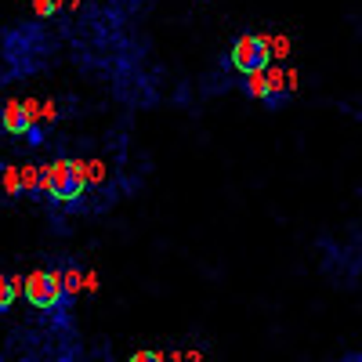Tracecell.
Wrapping results in <instances>:
<instances>
[{
    "instance_id": "ba28073f",
    "label": "cell",
    "mask_w": 362,
    "mask_h": 362,
    "mask_svg": "<svg viewBox=\"0 0 362 362\" xmlns=\"http://www.w3.org/2000/svg\"><path fill=\"white\" fill-rule=\"evenodd\" d=\"M15 283L11 279H4V276H0V312H8L11 308V300H15Z\"/></svg>"
},
{
    "instance_id": "9a60e30c",
    "label": "cell",
    "mask_w": 362,
    "mask_h": 362,
    "mask_svg": "<svg viewBox=\"0 0 362 362\" xmlns=\"http://www.w3.org/2000/svg\"><path fill=\"white\" fill-rule=\"evenodd\" d=\"M83 290H98V276H95V272H87V276H83Z\"/></svg>"
},
{
    "instance_id": "4fadbf2b",
    "label": "cell",
    "mask_w": 362,
    "mask_h": 362,
    "mask_svg": "<svg viewBox=\"0 0 362 362\" xmlns=\"http://www.w3.org/2000/svg\"><path fill=\"white\" fill-rule=\"evenodd\" d=\"M33 11H37L40 18H47V15L54 11V0H33Z\"/></svg>"
},
{
    "instance_id": "7c38bea8",
    "label": "cell",
    "mask_w": 362,
    "mask_h": 362,
    "mask_svg": "<svg viewBox=\"0 0 362 362\" xmlns=\"http://www.w3.org/2000/svg\"><path fill=\"white\" fill-rule=\"evenodd\" d=\"M127 362H167L160 351H138V355H131Z\"/></svg>"
},
{
    "instance_id": "5b68a950",
    "label": "cell",
    "mask_w": 362,
    "mask_h": 362,
    "mask_svg": "<svg viewBox=\"0 0 362 362\" xmlns=\"http://www.w3.org/2000/svg\"><path fill=\"white\" fill-rule=\"evenodd\" d=\"M286 95H290V83H286V73H283V66L279 69H264V105L268 109H279L283 102H286Z\"/></svg>"
},
{
    "instance_id": "5bb4252c",
    "label": "cell",
    "mask_w": 362,
    "mask_h": 362,
    "mask_svg": "<svg viewBox=\"0 0 362 362\" xmlns=\"http://www.w3.org/2000/svg\"><path fill=\"white\" fill-rule=\"evenodd\" d=\"M170 362H203V355L199 351H177Z\"/></svg>"
},
{
    "instance_id": "6da1fadb",
    "label": "cell",
    "mask_w": 362,
    "mask_h": 362,
    "mask_svg": "<svg viewBox=\"0 0 362 362\" xmlns=\"http://www.w3.org/2000/svg\"><path fill=\"white\" fill-rule=\"evenodd\" d=\"M40 192L58 203H76L87 192V174L80 160H54L40 170Z\"/></svg>"
},
{
    "instance_id": "9c48e42d",
    "label": "cell",
    "mask_w": 362,
    "mask_h": 362,
    "mask_svg": "<svg viewBox=\"0 0 362 362\" xmlns=\"http://www.w3.org/2000/svg\"><path fill=\"white\" fill-rule=\"evenodd\" d=\"M58 276H62V290L66 293H80V268H69V272H58Z\"/></svg>"
},
{
    "instance_id": "7a4b0ae2",
    "label": "cell",
    "mask_w": 362,
    "mask_h": 362,
    "mask_svg": "<svg viewBox=\"0 0 362 362\" xmlns=\"http://www.w3.org/2000/svg\"><path fill=\"white\" fill-rule=\"evenodd\" d=\"M232 69L235 73H264L268 62H272V47H268V37L264 33H243L235 44H232Z\"/></svg>"
},
{
    "instance_id": "52a82bcc",
    "label": "cell",
    "mask_w": 362,
    "mask_h": 362,
    "mask_svg": "<svg viewBox=\"0 0 362 362\" xmlns=\"http://www.w3.org/2000/svg\"><path fill=\"white\" fill-rule=\"evenodd\" d=\"M243 90L250 98H264V73H247V80H243Z\"/></svg>"
},
{
    "instance_id": "277c9868",
    "label": "cell",
    "mask_w": 362,
    "mask_h": 362,
    "mask_svg": "<svg viewBox=\"0 0 362 362\" xmlns=\"http://www.w3.org/2000/svg\"><path fill=\"white\" fill-rule=\"evenodd\" d=\"M37 112H40V105H37L33 98H25V102H8V105H4V116H0V124H4L8 134L25 138V134H33Z\"/></svg>"
},
{
    "instance_id": "30bf717a",
    "label": "cell",
    "mask_w": 362,
    "mask_h": 362,
    "mask_svg": "<svg viewBox=\"0 0 362 362\" xmlns=\"http://www.w3.org/2000/svg\"><path fill=\"white\" fill-rule=\"evenodd\" d=\"M268 47H272V58H286L290 54V37H268Z\"/></svg>"
},
{
    "instance_id": "3957f363",
    "label": "cell",
    "mask_w": 362,
    "mask_h": 362,
    "mask_svg": "<svg viewBox=\"0 0 362 362\" xmlns=\"http://www.w3.org/2000/svg\"><path fill=\"white\" fill-rule=\"evenodd\" d=\"M22 293L33 308L51 312V308L62 305V297H66L62 276H58V272H29V276L22 279Z\"/></svg>"
},
{
    "instance_id": "8fae6325",
    "label": "cell",
    "mask_w": 362,
    "mask_h": 362,
    "mask_svg": "<svg viewBox=\"0 0 362 362\" xmlns=\"http://www.w3.org/2000/svg\"><path fill=\"white\" fill-rule=\"evenodd\" d=\"M4 189H8L11 196H18V192H22V177H18V167H8V170H4Z\"/></svg>"
},
{
    "instance_id": "8992f818",
    "label": "cell",
    "mask_w": 362,
    "mask_h": 362,
    "mask_svg": "<svg viewBox=\"0 0 362 362\" xmlns=\"http://www.w3.org/2000/svg\"><path fill=\"white\" fill-rule=\"evenodd\" d=\"M18 177H22V189H25V192H40V167L22 163V167H18Z\"/></svg>"
}]
</instances>
